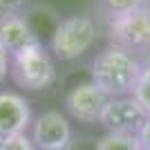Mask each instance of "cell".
<instances>
[{"label":"cell","mask_w":150,"mask_h":150,"mask_svg":"<svg viewBox=\"0 0 150 150\" xmlns=\"http://www.w3.org/2000/svg\"><path fill=\"white\" fill-rule=\"evenodd\" d=\"M132 96L139 101V105L144 108L146 112H148V117H150V63L144 65V69H141L139 81H137V85H134V90H132Z\"/></svg>","instance_id":"obj_12"},{"label":"cell","mask_w":150,"mask_h":150,"mask_svg":"<svg viewBox=\"0 0 150 150\" xmlns=\"http://www.w3.org/2000/svg\"><path fill=\"white\" fill-rule=\"evenodd\" d=\"M108 36L110 45H117L134 56L150 52V5L112 18L108 25Z\"/></svg>","instance_id":"obj_4"},{"label":"cell","mask_w":150,"mask_h":150,"mask_svg":"<svg viewBox=\"0 0 150 150\" xmlns=\"http://www.w3.org/2000/svg\"><path fill=\"white\" fill-rule=\"evenodd\" d=\"M141 69H144V65L134 54L121 50L117 45H108L92 61V79L90 81L103 90L110 99L128 96L137 85Z\"/></svg>","instance_id":"obj_1"},{"label":"cell","mask_w":150,"mask_h":150,"mask_svg":"<svg viewBox=\"0 0 150 150\" xmlns=\"http://www.w3.org/2000/svg\"><path fill=\"white\" fill-rule=\"evenodd\" d=\"M108 101H110V96L103 90L96 88L92 81H85V83L74 85L67 92L65 108L74 119L83 121V123H96L101 119L103 110H105Z\"/></svg>","instance_id":"obj_7"},{"label":"cell","mask_w":150,"mask_h":150,"mask_svg":"<svg viewBox=\"0 0 150 150\" xmlns=\"http://www.w3.org/2000/svg\"><path fill=\"white\" fill-rule=\"evenodd\" d=\"M0 150H36V146L27 134H16V137L0 141Z\"/></svg>","instance_id":"obj_13"},{"label":"cell","mask_w":150,"mask_h":150,"mask_svg":"<svg viewBox=\"0 0 150 150\" xmlns=\"http://www.w3.org/2000/svg\"><path fill=\"white\" fill-rule=\"evenodd\" d=\"M146 119H148V112L139 105V101L132 94H128V96H114V99L108 101L99 123L103 128H108V132L139 134Z\"/></svg>","instance_id":"obj_5"},{"label":"cell","mask_w":150,"mask_h":150,"mask_svg":"<svg viewBox=\"0 0 150 150\" xmlns=\"http://www.w3.org/2000/svg\"><path fill=\"white\" fill-rule=\"evenodd\" d=\"M146 5H150V0H99L101 11L110 20L117 18V16H123V13H130L139 7H146Z\"/></svg>","instance_id":"obj_11"},{"label":"cell","mask_w":150,"mask_h":150,"mask_svg":"<svg viewBox=\"0 0 150 150\" xmlns=\"http://www.w3.org/2000/svg\"><path fill=\"white\" fill-rule=\"evenodd\" d=\"M139 144H141V150H150V117L146 119V123L141 125V130H139Z\"/></svg>","instance_id":"obj_15"},{"label":"cell","mask_w":150,"mask_h":150,"mask_svg":"<svg viewBox=\"0 0 150 150\" xmlns=\"http://www.w3.org/2000/svg\"><path fill=\"white\" fill-rule=\"evenodd\" d=\"M96 40V25L90 16H69L61 20L52 34V54L58 61L83 56Z\"/></svg>","instance_id":"obj_3"},{"label":"cell","mask_w":150,"mask_h":150,"mask_svg":"<svg viewBox=\"0 0 150 150\" xmlns=\"http://www.w3.org/2000/svg\"><path fill=\"white\" fill-rule=\"evenodd\" d=\"M31 141L36 150H67L72 141V128L65 114L50 110L36 117L31 123Z\"/></svg>","instance_id":"obj_6"},{"label":"cell","mask_w":150,"mask_h":150,"mask_svg":"<svg viewBox=\"0 0 150 150\" xmlns=\"http://www.w3.org/2000/svg\"><path fill=\"white\" fill-rule=\"evenodd\" d=\"M9 63H11V56L0 47V81H5V76L9 74Z\"/></svg>","instance_id":"obj_16"},{"label":"cell","mask_w":150,"mask_h":150,"mask_svg":"<svg viewBox=\"0 0 150 150\" xmlns=\"http://www.w3.org/2000/svg\"><path fill=\"white\" fill-rule=\"evenodd\" d=\"M25 7V0H0V20L9 16H18Z\"/></svg>","instance_id":"obj_14"},{"label":"cell","mask_w":150,"mask_h":150,"mask_svg":"<svg viewBox=\"0 0 150 150\" xmlns=\"http://www.w3.org/2000/svg\"><path fill=\"white\" fill-rule=\"evenodd\" d=\"M38 43H40V40H38L36 31L31 29V25L20 13L0 20V47H2L9 56L27 50L31 45H38Z\"/></svg>","instance_id":"obj_9"},{"label":"cell","mask_w":150,"mask_h":150,"mask_svg":"<svg viewBox=\"0 0 150 150\" xmlns=\"http://www.w3.org/2000/svg\"><path fill=\"white\" fill-rule=\"evenodd\" d=\"M31 125V108L18 92H0V141L25 134Z\"/></svg>","instance_id":"obj_8"},{"label":"cell","mask_w":150,"mask_h":150,"mask_svg":"<svg viewBox=\"0 0 150 150\" xmlns=\"http://www.w3.org/2000/svg\"><path fill=\"white\" fill-rule=\"evenodd\" d=\"M96 150H141L137 134L128 132H108L96 141Z\"/></svg>","instance_id":"obj_10"},{"label":"cell","mask_w":150,"mask_h":150,"mask_svg":"<svg viewBox=\"0 0 150 150\" xmlns=\"http://www.w3.org/2000/svg\"><path fill=\"white\" fill-rule=\"evenodd\" d=\"M9 74L18 88L38 92L50 88L56 81V65L52 61L50 52L38 43L13 54L9 63Z\"/></svg>","instance_id":"obj_2"}]
</instances>
